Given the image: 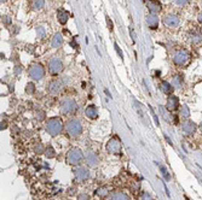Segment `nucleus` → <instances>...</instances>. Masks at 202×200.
I'll list each match as a JSON object with an SVG mask.
<instances>
[{
	"label": "nucleus",
	"mask_w": 202,
	"mask_h": 200,
	"mask_svg": "<svg viewBox=\"0 0 202 200\" xmlns=\"http://www.w3.org/2000/svg\"><path fill=\"white\" fill-rule=\"evenodd\" d=\"M46 131L48 135L51 136H57L61 134L62 129H63V123L61 121V118L58 117H53V118H50L47 122H46Z\"/></svg>",
	"instance_id": "obj_1"
},
{
	"label": "nucleus",
	"mask_w": 202,
	"mask_h": 200,
	"mask_svg": "<svg viewBox=\"0 0 202 200\" xmlns=\"http://www.w3.org/2000/svg\"><path fill=\"white\" fill-rule=\"evenodd\" d=\"M65 131L68 133L69 136L72 138H78L82 133V124L78 118H73L67 121L65 123Z\"/></svg>",
	"instance_id": "obj_2"
},
{
	"label": "nucleus",
	"mask_w": 202,
	"mask_h": 200,
	"mask_svg": "<svg viewBox=\"0 0 202 200\" xmlns=\"http://www.w3.org/2000/svg\"><path fill=\"white\" fill-rule=\"evenodd\" d=\"M28 75L29 77L32 80H34V81L41 80L44 76H45V68H44L41 64H39V63H34V64L29 65Z\"/></svg>",
	"instance_id": "obj_3"
},
{
	"label": "nucleus",
	"mask_w": 202,
	"mask_h": 200,
	"mask_svg": "<svg viewBox=\"0 0 202 200\" xmlns=\"http://www.w3.org/2000/svg\"><path fill=\"white\" fill-rule=\"evenodd\" d=\"M191 56H190V52L187 50H180V51H177L173 56V63L178 66H185L190 62Z\"/></svg>",
	"instance_id": "obj_4"
},
{
	"label": "nucleus",
	"mask_w": 202,
	"mask_h": 200,
	"mask_svg": "<svg viewBox=\"0 0 202 200\" xmlns=\"http://www.w3.org/2000/svg\"><path fill=\"white\" fill-rule=\"evenodd\" d=\"M84 153L80 148H73L67 154V163L70 165H79L84 160Z\"/></svg>",
	"instance_id": "obj_5"
},
{
	"label": "nucleus",
	"mask_w": 202,
	"mask_h": 200,
	"mask_svg": "<svg viewBox=\"0 0 202 200\" xmlns=\"http://www.w3.org/2000/svg\"><path fill=\"white\" fill-rule=\"evenodd\" d=\"M61 112L63 114H72L76 111L78 109V104L74 99H64L61 102Z\"/></svg>",
	"instance_id": "obj_6"
},
{
	"label": "nucleus",
	"mask_w": 202,
	"mask_h": 200,
	"mask_svg": "<svg viewBox=\"0 0 202 200\" xmlns=\"http://www.w3.org/2000/svg\"><path fill=\"white\" fill-rule=\"evenodd\" d=\"M63 70V62L59 58H51L48 63V71L51 75H58Z\"/></svg>",
	"instance_id": "obj_7"
},
{
	"label": "nucleus",
	"mask_w": 202,
	"mask_h": 200,
	"mask_svg": "<svg viewBox=\"0 0 202 200\" xmlns=\"http://www.w3.org/2000/svg\"><path fill=\"white\" fill-rule=\"evenodd\" d=\"M107 151L112 154H119L121 152V142H120V139L119 138H112L109 140V142L107 143Z\"/></svg>",
	"instance_id": "obj_8"
},
{
	"label": "nucleus",
	"mask_w": 202,
	"mask_h": 200,
	"mask_svg": "<svg viewBox=\"0 0 202 200\" xmlns=\"http://www.w3.org/2000/svg\"><path fill=\"white\" fill-rule=\"evenodd\" d=\"M189 40L190 42L195 46H201L202 45V30L201 29H192L189 33Z\"/></svg>",
	"instance_id": "obj_9"
},
{
	"label": "nucleus",
	"mask_w": 202,
	"mask_h": 200,
	"mask_svg": "<svg viewBox=\"0 0 202 200\" xmlns=\"http://www.w3.org/2000/svg\"><path fill=\"white\" fill-rule=\"evenodd\" d=\"M163 23H165L166 27L177 28V27H179V24H180V18H179L177 14H170L163 17Z\"/></svg>",
	"instance_id": "obj_10"
},
{
	"label": "nucleus",
	"mask_w": 202,
	"mask_h": 200,
	"mask_svg": "<svg viewBox=\"0 0 202 200\" xmlns=\"http://www.w3.org/2000/svg\"><path fill=\"white\" fill-rule=\"evenodd\" d=\"M74 176H75V180L78 182H84L86 181L87 178L90 177V171L86 168H82V166H79L74 170Z\"/></svg>",
	"instance_id": "obj_11"
},
{
	"label": "nucleus",
	"mask_w": 202,
	"mask_h": 200,
	"mask_svg": "<svg viewBox=\"0 0 202 200\" xmlns=\"http://www.w3.org/2000/svg\"><path fill=\"white\" fill-rule=\"evenodd\" d=\"M178 107H179V99H178V97H175V95H172V94H171V95L167 98L166 110L170 111V112H174V111L178 110Z\"/></svg>",
	"instance_id": "obj_12"
},
{
	"label": "nucleus",
	"mask_w": 202,
	"mask_h": 200,
	"mask_svg": "<svg viewBox=\"0 0 202 200\" xmlns=\"http://www.w3.org/2000/svg\"><path fill=\"white\" fill-rule=\"evenodd\" d=\"M64 87V81L62 80H55L52 81L50 85H48V93L52 94V95H56L58 94Z\"/></svg>",
	"instance_id": "obj_13"
},
{
	"label": "nucleus",
	"mask_w": 202,
	"mask_h": 200,
	"mask_svg": "<svg viewBox=\"0 0 202 200\" xmlns=\"http://www.w3.org/2000/svg\"><path fill=\"white\" fill-rule=\"evenodd\" d=\"M196 124L192 122V121H190V119H187V121H184V123H183V126H182V130H183V133L185 134V135H192L195 131H196Z\"/></svg>",
	"instance_id": "obj_14"
},
{
	"label": "nucleus",
	"mask_w": 202,
	"mask_h": 200,
	"mask_svg": "<svg viewBox=\"0 0 202 200\" xmlns=\"http://www.w3.org/2000/svg\"><path fill=\"white\" fill-rule=\"evenodd\" d=\"M146 6L150 10L151 14H158L162 10V5L159 0H148L146 1Z\"/></svg>",
	"instance_id": "obj_15"
},
{
	"label": "nucleus",
	"mask_w": 202,
	"mask_h": 200,
	"mask_svg": "<svg viewBox=\"0 0 202 200\" xmlns=\"http://www.w3.org/2000/svg\"><path fill=\"white\" fill-rule=\"evenodd\" d=\"M145 21H146V24H148V27L150 29H156L159 27V17L155 14H148Z\"/></svg>",
	"instance_id": "obj_16"
},
{
	"label": "nucleus",
	"mask_w": 202,
	"mask_h": 200,
	"mask_svg": "<svg viewBox=\"0 0 202 200\" xmlns=\"http://www.w3.org/2000/svg\"><path fill=\"white\" fill-rule=\"evenodd\" d=\"M85 114L90 119H97L98 118V110L95 105H88L85 110Z\"/></svg>",
	"instance_id": "obj_17"
},
{
	"label": "nucleus",
	"mask_w": 202,
	"mask_h": 200,
	"mask_svg": "<svg viewBox=\"0 0 202 200\" xmlns=\"http://www.w3.org/2000/svg\"><path fill=\"white\" fill-rule=\"evenodd\" d=\"M85 159H86V163L90 166H96L98 164V162H99V158L95 152H88Z\"/></svg>",
	"instance_id": "obj_18"
},
{
	"label": "nucleus",
	"mask_w": 202,
	"mask_h": 200,
	"mask_svg": "<svg viewBox=\"0 0 202 200\" xmlns=\"http://www.w3.org/2000/svg\"><path fill=\"white\" fill-rule=\"evenodd\" d=\"M57 19L61 24L64 26L68 22V19H69V12L65 11V10H63V9H59L57 11Z\"/></svg>",
	"instance_id": "obj_19"
},
{
	"label": "nucleus",
	"mask_w": 202,
	"mask_h": 200,
	"mask_svg": "<svg viewBox=\"0 0 202 200\" xmlns=\"http://www.w3.org/2000/svg\"><path fill=\"white\" fill-rule=\"evenodd\" d=\"M171 85L173 86V88H177V89H180L183 85H184V80H183V76L182 75H175L172 77L171 80Z\"/></svg>",
	"instance_id": "obj_20"
},
{
	"label": "nucleus",
	"mask_w": 202,
	"mask_h": 200,
	"mask_svg": "<svg viewBox=\"0 0 202 200\" xmlns=\"http://www.w3.org/2000/svg\"><path fill=\"white\" fill-rule=\"evenodd\" d=\"M160 89L165 93V94H172L173 93V86L171 85V82H167V81H162L160 83Z\"/></svg>",
	"instance_id": "obj_21"
},
{
	"label": "nucleus",
	"mask_w": 202,
	"mask_h": 200,
	"mask_svg": "<svg viewBox=\"0 0 202 200\" xmlns=\"http://www.w3.org/2000/svg\"><path fill=\"white\" fill-rule=\"evenodd\" d=\"M62 43H63V36H62V34H61V33H56V34L53 35L51 46H52L53 48H58V47L62 46Z\"/></svg>",
	"instance_id": "obj_22"
},
{
	"label": "nucleus",
	"mask_w": 202,
	"mask_h": 200,
	"mask_svg": "<svg viewBox=\"0 0 202 200\" xmlns=\"http://www.w3.org/2000/svg\"><path fill=\"white\" fill-rule=\"evenodd\" d=\"M110 200H130L128 195L125 194V193H121V192H117V193H114L112 195Z\"/></svg>",
	"instance_id": "obj_23"
},
{
	"label": "nucleus",
	"mask_w": 202,
	"mask_h": 200,
	"mask_svg": "<svg viewBox=\"0 0 202 200\" xmlns=\"http://www.w3.org/2000/svg\"><path fill=\"white\" fill-rule=\"evenodd\" d=\"M180 117H182L184 121L189 119V117H190V110H189V107L187 105H183V106H182V109H180Z\"/></svg>",
	"instance_id": "obj_24"
},
{
	"label": "nucleus",
	"mask_w": 202,
	"mask_h": 200,
	"mask_svg": "<svg viewBox=\"0 0 202 200\" xmlns=\"http://www.w3.org/2000/svg\"><path fill=\"white\" fill-rule=\"evenodd\" d=\"M45 6V0H34L33 1V9L35 10H41Z\"/></svg>",
	"instance_id": "obj_25"
},
{
	"label": "nucleus",
	"mask_w": 202,
	"mask_h": 200,
	"mask_svg": "<svg viewBox=\"0 0 202 200\" xmlns=\"http://www.w3.org/2000/svg\"><path fill=\"white\" fill-rule=\"evenodd\" d=\"M45 156L47 158H53L56 156V152H55V148L52 147V146H48L47 148H46V151H45Z\"/></svg>",
	"instance_id": "obj_26"
},
{
	"label": "nucleus",
	"mask_w": 202,
	"mask_h": 200,
	"mask_svg": "<svg viewBox=\"0 0 202 200\" xmlns=\"http://www.w3.org/2000/svg\"><path fill=\"white\" fill-rule=\"evenodd\" d=\"M35 85L33 83V82H28L27 83V86H26V93L27 94H34L35 93Z\"/></svg>",
	"instance_id": "obj_27"
},
{
	"label": "nucleus",
	"mask_w": 202,
	"mask_h": 200,
	"mask_svg": "<svg viewBox=\"0 0 202 200\" xmlns=\"http://www.w3.org/2000/svg\"><path fill=\"white\" fill-rule=\"evenodd\" d=\"M45 151H46V148L44 147L43 143H38V145H35V146H34V152H35V153H38V154L45 153Z\"/></svg>",
	"instance_id": "obj_28"
},
{
	"label": "nucleus",
	"mask_w": 202,
	"mask_h": 200,
	"mask_svg": "<svg viewBox=\"0 0 202 200\" xmlns=\"http://www.w3.org/2000/svg\"><path fill=\"white\" fill-rule=\"evenodd\" d=\"M96 193H97V195H99V197H103V198H104V197H107V195H108V193H109V192H108V189H107V188H104V187H103V188H99V189H98Z\"/></svg>",
	"instance_id": "obj_29"
},
{
	"label": "nucleus",
	"mask_w": 202,
	"mask_h": 200,
	"mask_svg": "<svg viewBox=\"0 0 202 200\" xmlns=\"http://www.w3.org/2000/svg\"><path fill=\"white\" fill-rule=\"evenodd\" d=\"M160 171L162 172V175H163V177H165V178H166L167 181H168V180L171 178V177H170V174H168V171L166 170V168H165V166H162V165H160Z\"/></svg>",
	"instance_id": "obj_30"
},
{
	"label": "nucleus",
	"mask_w": 202,
	"mask_h": 200,
	"mask_svg": "<svg viewBox=\"0 0 202 200\" xmlns=\"http://www.w3.org/2000/svg\"><path fill=\"white\" fill-rule=\"evenodd\" d=\"M45 117H46V114H45V111H43V110H39L36 112V119L38 121H44Z\"/></svg>",
	"instance_id": "obj_31"
},
{
	"label": "nucleus",
	"mask_w": 202,
	"mask_h": 200,
	"mask_svg": "<svg viewBox=\"0 0 202 200\" xmlns=\"http://www.w3.org/2000/svg\"><path fill=\"white\" fill-rule=\"evenodd\" d=\"M36 33H38V38H45V35H46L45 29L43 27H38L36 28Z\"/></svg>",
	"instance_id": "obj_32"
},
{
	"label": "nucleus",
	"mask_w": 202,
	"mask_h": 200,
	"mask_svg": "<svg viewBox=\"0 0 202 200\" xmlns=\"http://www.w3.org/2000/svg\"><path fill=\"white\" fill-rule=\"evenodd\" d=\"M174 4L175 5H178V6H184V5H187L190 0H173Z\"/></svg>",
	"instance_id": "obj_33"
},
{
	"label": "nucleus",
	"mask_w": 202,
	"mask_h": 200,
	"mask_svg": "<svg viewBox=\"0 0 202 200\" xmlns=\"http://www.w3.org/2000/svg\"><path fill=\"white\" fill-rule=\"evenodd\" d=\"M78 200H90V195H87L85 193L79 194V195H78Z\"/></svg>",
	"instance_id": "obj_34"
},
{
	"label": "nucleus",
	"mask_w": 202,
	"mask_h": 200,
	"mask_svg": "<svg viewBox=\"0 0 202 200\" xmlns=\"http://www.w3.org/2000/svg\"><path fill=\"white\" fill-rule=\"evenodd\" d=\"M114 47H115L116 52H117V54L120 56V58H121V59H124V54H122V52H121V48L117 46V43H115V45H114Z\"/></svg>",
	"instance_id": "obj_35"
},
{
	"label": "nucleus",
	"mask_w": 202,
	"mask_h": 200,
	"mask_svg": "<svg viewBox=\"0 0 202 200\" xmlns=\"http://www.w3.org/2000/svg\"><path fill=\"white\" fill-rule=\"evenodd\" d=\"M22 70H23V69H22L21 65H16V66H15V74H16V75H19V74L22 72Z\"/></svg>",
	"instance_id": "obj_36"
},
{
	"label": "nucleus",
	"mask_w": 202,
	"mask_h": 200,
	"mask_svg": "<svg viewBox=\"0 0 202 200\" xmlns=\"http://www.w3.org/2000/svg\"><path fill=\"white\" fill-rule=\"evenodd\" d=\"M0 128H1V130H5V129L7 128V122H6V119H2V121H1Z\"/></svg>",
	"instance_id": "obj_37"
},
{
	"label": "nucleus",
	"mask_w": 202,
	"mask_h": 200,
	"mask_svg": "<svg viewBox=\"0 0 202 200\" xmlns=\"http://www.w3.org/2000/svg\"><path fill=\"white\" fill-rule=\"evenodd\" d=\"M1 21H2V23H5V24H10V23H11V19H10L9 17H6V16H4V17L1 18Z\"/></svg>",
	"instance_id": "obj_38"
},
{
	"label": "nucleus",
	"mask_w": 202,
	"mask_h": 200,
	"mask_svg": "<svg viewBox=\"0 0 202 200\" xmlns=\"http://www.w3.org/2000/svg\"><path fill=\"white\" fill-rule=\"evenodd\" d=\"M107 23H108V28L110 29V31H112L113 30V22H112V19L109 17H107Z\"/></svg>",
	"instance_id": "obj_39"
},
{
	"label": "nucleus",
	"mask_w": 202,
	"mask_h": 200,
	"mask_svg": "<svg viewBox=\"0 0 202 200\" xmlns=\"http://www.w3.org/2000/svg\"><path fill=\"white\" fill-rule=\"evenodd\" d=\"M142 200H153V198H151V195H150V194L144 193V194H143V197H142Z\"/></svg>",
	"instance_id": "obj_40"
},
{
	"label": "nucleus",
	"mask_w": 202,
	"mask_h": 200,
	"mask_svg": "<svg viewBox=\"0 0 202 200\" xmlns=\"http://www.w3.org/2000/svg\"><path fill=\"white\" fill-rule=\"evenodd\" d=\"M197 21H199L200 24H202V12H200V14H197Z\"/></svg>",
	"instance_id": "obj_41"
},
{
	"label": "nucleus",
	"mask_w": 202,
	"mask_h": 200,
	"mask_svg": "<svg viewBox=\"0 0 202 200\" xmlns=\"http://www.w3.org/2000/svg\"><path fill=\"white\" fill-rule=\"evenodd\" d=\"M75 192H76V189H75V188H72V189H70V188H69V189H68V193H69V194H70V195H73V194H74V193H75Z\"/></svg>",
	"instance_id": "obj_42"
},
{
	"label": "nucleus",
	"mask_w": 202,
	"mask_h": 200,
	"mask_svg": "<svg viewBox=\"0 0 202 200\" xmlns=\"http://www.w3.org/2000/svg\"><path fill=\"white\" fill-rule=\"evenodd\" d=\"M70 45H72L73 47H74V48H75V47H76V45H75V40H73V41H72V43H70Z\"/></svg>",
	"instance_id": "obj_43"
},
{
	"label": "nucleus",
	"mask_w": 202,
	"mask_h": 200,
	"mask_svg": "<svg viewBox=\"0 0 202 200\" xmlns=\"http://www.w3.org/2000/svg\"><path fill=\"white\" fill-rule=\"evenodd\" d=\"M199 128H200V130H201V131H202V122H201V124L199 126Z\"/></svg>",
	"instance_id": "obj_44"
},
{
	"label": "nucleus",
	"mask_w": 202,
	"mask_h": 200,
	"mask_svg": "<svg viewBox=\"0 0 202 200\" xmlns=\"http://www.w3.org/2000/svg\"><path fill=\"white\" fill-rule=\"evenodd\" d=\"M0 1H1V4H2V2H6L7 0H0Z\"/></svg>",
	"instance_id": "obj_45"
},
{
	"label": "nucleus",
	"mask_w": 202,
	"mask_h": 200,
	"mask_svg": "<svg viewBox=\"0 0 202 200\" xmlns=\"http://www.w3.org/2000/svg\"><path fill=\"white\" fill-rule=\"evenodd\" d=\"M199 4H200V5L202 6V0H199Z\"/></svg>",
	"instance_id": "obj_46"
}]
</instances>
